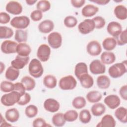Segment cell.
I'll return each instance as SVG.
<instances>
[{
  "label": "cell",
  "instance_id": "cell-39",
  "mask_svg": "<svg viewBox=\"0 0 127 127\" xmlns=\"http://www.w3.org/2000/svg\"><path fill=\"white\" fill-rule=\"evenodd\" d=\"M0 90L3 92H10L14 90V84L8 81H3L0 85Z\"/></svg>",
  "mask_w": 127,
  "mask_h": 127
},
{
  "label": "cell",
  "instance_id": "cell-49",
  "mask_svg": "<svg viewBox=\"0 0 127 127\" xmlns=\"http://www.w3.org/2000/svg\"><path fill=\"white\" fill-rule=\"evenodd\" d=\"M25 88L21 82H16L14 83V90L18 92L20 95H23L25 93Z\"/></svg>",
  "mask_w": 127,
  "mask_h": 127
},
{
  "label": "cell",
  "instance_id": "cell-26",
  "mask_svg": "<svg viewBox=\"0 0 127 127\" xmlns=\"http://www.w3.org/2000/svg\"><path fill=\"white\" fill-rule=\"evenodd\" d=\"M115 116L117 119L122 123L127 122V110L124 107H120L117 108L115 112Z\"/></svg>",
  "mask_w": 127,
  "mask_h": 127
},
{
  "label": "cell",
  "instance_id": "cell-38",
  "mask_svg": "<svg viewBox=\"0 0 127 127\" xmlns=\"http://www.w3.org/2000/svg\"><path fill=\"white\" fill-rule=\"evenodd\" d=\"M91 118L90 113L88 110H82L79 113V119L80 121L83 124H87L89 123L91 121Z\"/></svg>",
  "mask_w": 127,
  "mask_h": 127
},
{
  "label": "cell",
  "instance_id": "cell-32",
  "mask_svg": "<svg viewBox=\"0 0 127 127\" xmlns=\"http://www.w3.org/2000/svg\"><path fill=\"white\" fill-rule=\"evenodd\" d=\"M44 85L48 88H54L57 83V80L56 77L51 74L46 75L43 79Z\"/></svg>",
  "mask_w": 127,
  "mask_h": 127
},
{
  "label": "cell",
  "instance_id": "cell-13",
  "mask_svg": "<svg viewBox=\"0 0 127 127\" xmlns=\"http://www.w3.org/2000/svg\"><path fill=\"white\" fill-rule=\"evenodd\" d=\"M104 103L111 109H115L118 107L121 103V100L117 95L111 94L106 96L104 100Z\"/></svg>",
  "mask_w": 127,
  "mask_h": 127
},
{
  "label": "cell",
  "instance_id": "cell-46",
  "mask_svg": "<svg viewBox=\"0 0 127 127\" xmlns=\"http://www.w3.org/2000/svg\"><path fill=\"white\" fill-rule=\"evenodd\" d=\"M31 100V96L30 95L25 92L24 94L20 96L19 100L17 102V104L19 105L24 106L28 103Z\"/></svg>",
  "mask_w": 127,
  "mask_h": 127
},
{
  "label": "cell",
  "instance_id": "cell-42",
  "mask_svg": "<svg viewBox=\"0 0 127 127\" xmlns=\"http://www.w3.org/2000/svg\"><path fill=\"white\" fill-rule=\"evenodd\" d=\"M36 8L42 12H46L50 9L51 3L48 0H41L37 2Z\"/></svg>",
  "mask_w": 127,
  "mask_h": 127
},
{
  "label": "cell",
  "instance_id": "cell-1",
  "mask_svg": "<svg viewBox=\"0 0 127 127\" xmlns=\"http://www.w3.org/2000/svg\"><path fill=\"white\" fill-rule=\"evenodd\" d=\"M127 72V61L114 64L108 69L109 75L113 78L121 77Z\"/></svg>",
  "mask_w": 127,
  "mask_h": 127
},
{
  "label": "cell",
  "instance_id": "cell-30",
  "mask_svg": "<svg viewBox=\"0 0 127 127\" xmlns=\"http://www.w3.org/2000/svg\"><path fill=\"white\" fill-rule=\"evenodd\" d=\"M86 97L89 102L91 103H95L99 102L101 100L102 95L99 91L93 90L89 92L87 94Z\"/></svg>",
  "mask_w": 127,
  "mask_h": 127
},
{
  "label": "cell",
  "instance_id": "cell-6",
  "mask_svg": "<svg viewBox=\"0 0 127 127\" xmlns=\"http://www.w3.org/2000/svg\"><path fill=\"white\" fill-rule=\"evenodd\" d=\"M95 27V24L92 19H86L81 22L78 25V29L79 32L85 35L93 31Z\"/></svg>",
  "mask_w": 127,
  "mask_h": 127
},
{
  "label": "cell",
  "instance_id": "cell-5",
  "mask_svg": "<svg viewBox=\"0 0 127 127\" xmlns=\"http://www.w3.org/2000/svg\"><path fill=\"white\" fill-rule=\"evenodd\" d=\"M10 24L13 27L18 29H25L30 24V19L26 16H16L11 20Z\"/></svg>",
  "mask_w": 127,
  "mask_h": 127
},
{
  "label": "cell",
  "instance_id": "cell-25",
  "mask_svg": "<svg viewBox=\"0 0 127 127\" xmlns=\"http://www.w3.org/2000/svg\"><path fill=\"white\" fill-rule=\"evenodd\" d=\"M101 62L106 64H110L116 61L115 54L111 52H104L101 55Z\"/></svg>",
  "mask_w": 127,
  "mask_h": 127
},
{
  "label": "cell",
  "instance_id": "cell-16",
  "mask_svg": "<svg viewBox=\"0 0 127 127\" xmlns=\"http://www.w3.org/2000/svg\"><path fill=\"white\" fill-rule=\"evenodd\" d=\"M107 31L110 35L114 37H116L122 32V27L119 22L112 21L108 24Z\"/></svg>",
  "mask_w": 127,
  "mask_h": 127
},
{
  "label": "cell",
  "instance_id": "cell-20",
  "mask_svg": "<svg viewBox=\"0 0 127 127\" xmlns=\"http://www.w3.org/2000/svg\"><path fill=\"white\" fill-rule=\"evenodd\" d=\"M5 118L8 122L15 123L19 118V113L16 108L9 109L5 113Z\"/></svg>",
  "mask_w": 127,
  "mask_h": 127
},
{
  "label": "cell",
  "instance_id": "cell-50",
  "mask_svg": "<svg viewBox=\"0 0 127 127\" xmlns=\"http://www.w3.org/2000/svg\"><path fill=\"white\" fill-rule=\"evenodd\" d=\"M10 17L9 15L4 12L0 13V23L1 24H6L9 22Z\"/></svg>",
  "mask_w": 127,
  "mask_h": 127
},
{
  "label": "cell",
  "instance_id": "cell-34",
  "mask_svg": "<svg viewBox=\"0 0 127 127\" xmlns=\"http://www.w3.org/2000/svg\"><path fill=\"white\" fill-rule=\"evenodd\" d=\"M52 123L56 127H63L65 124V120L64 114L62 113H58L54 115L52 119Z\"/></svg>",
  "mask_w": 127,
  "mask_h": 127
},
{
  "label": "cell",
  "instance_id": "cell-53",
  "mask_svg": "<svg viewBox=\"0 0 127 127\" xmlns=\"http://www.w3.org/2000/svg\"><path fill=\"white\" fill-rule=\"evenodd\" d=\"M89 1L102 5H106L110 2L109 0H89Z\"/></svg>",
  "mask_w": 127,
  "mask_h": 127
},
{
  "label": "cell",
  "instance_id": "cell-3",
  "mask_svg": "<svg viewBox=\"0 0 127 127\" xmlns=\"http://www.w3.org/2000/svg\"><path fill=\"white\" fill-rule=\"evenodd\" d=\"M20 96L18 92L13 91L1 96L0 99L1 103L5 106H12L18 102Z\"/></svg>",
  "mask_w": 127,
  "mask_h": 127
},
{
  "label": "cell",
  "instance_id": "cell-44",
  "mask_svg": "<svg viewBox=\"0 0 127 127\" xmlns=\"http://www.w3.org/2000/svg\"><path fill=\"white\" fill-rule=\"evenodd\" d=\"M64 22V24L66 27L68 28H73L76 25L77 20L75 17L69 15L65 17Z\"/></svg>",
  "mask_w": 127,
  "mask_h": 127
},
{
  "label": "cell",
  "instance_id": "cell-31",
  "mask_svg": "<svg viewBox=\"0 0 127 127\" xmlns=\"http://www.w3.org/2000/svg\"><path fill=\"white\" fill-rule=\"evenodd\" d=\"M102 46L105 50L110 51L116 48L117 46V42L114 38L108 37L103 40Z\"/></svg>",
  "mask_w": 127,
  "mask_h": 127
},
{
  "label": "cell",
  "instance_id": "cell-33",
  "mask_svg": "<svg viewBox=\"0 0 127 127\" xmlns=\"http://www.w3.org/2000/svg\"><path fill=\"white\" fill-rule=\"evenodd\" d=\"M21 82L24 86L26 91H31L33 90L36 85L34 79L29 76H25L22 77L21 80Z\"/></svg>",
  "mask_w": 127,
  "mask_h": 127
},
{
  "label": "cell",
  "instance_id": "cell-43",
  "mask_svg": "<svg viewBox=\"0 0 127 127\" xmlns=\"http://www.w3.org/2000/svg\"><path fill=\"white\" fill-rule=\"evenodd\" d=\"M77 112L74 110H68L64 114V118L66 121L72 122L75 121L78 118Z\"/></svg>",
  "mask_w": 127,
  "mask_h": 127
},
{
  "label": "cell",
  "instance_id": "cell-15",
  "mask_svg": "<svg viewBox=\"0 0 127 127\" xmlns=\"http://www.w3.org/2000/svg\"><path fill=\"white\" fill-rule=\"evenodd\" d=\"M44 108L48 112L55 113L59 110L60 105L56 99L48 98L44 103Z\"/></svg>",
  "mask_w": 127,
  "mask_h": 127
},
{
  "label": "cell",
  "instance_id": "cell-48",
  "mask_svg": "<svg viewBox=\"0 0 127 127\" xmlns=\"http://www.w3.org/2000/svg\"><path fill=\"white\" fill-rule=\"evenodd\" d=\"M30 17L34 21H38L43 17L42 12L39 10H35L30 14Z\"/></svg>",
  "mask_w": 127,
  "mask_h": 127
},
{
  "label": "cell",
  "instance_id": "cell-14",
  "mask_svg": "<svg viewBox=\"0 0 127 127\" xmlns=\"http://www.w3.org/2000/svg\"><path fill=\"white\" fill-rule=\"evenodd\" d=\"M29 61V57H22L17 55L15 59L11 62V65L14 68L19 70L22 69L27 65Z\"/></svg>",
  "mask_w": 127,
  "mask_h": 127
},
{
  "label": "cell",
  "instance_id": "cell-37",
  "mask_svg": "<svg viewBox=\"0 0 127 127\" xmlns=\"http://www.w3.org/2000/svg\"><path fill=\"white\" fill-rule=\"evenodd\" d=\"M86 104V100L82 96H78L75 97L72 102V106L77 109H80L84 107Z\"/></svg>",
  "mask_w": 127,
  "mask_h": 127
},
{
  "label": "cell",
  "instance_id": "cell-35",
  "mask_svg": "<svg viewBox=\"0 0 127 127\" xmlns=\"http://www.w3.org/2000/svg\"><path fill=\"white\" fill-rule=\"evenodd\" d=\"M15 40L18 43H25L27 40V32L26 30L17 29L15 31Z\"/></svg>",
  "mask_w": 127,
  "mask_h": 127
},
{
  "label": "cell",
  "instance_id": "cell-21",
  "mask_svg": "<svg viewBox=\"0 0 127 127\" xmlns=\"http://www.w3.org/2000/svg\"><path fill=\"white\" fill-rule=\"evenodd\" d=\"M31 52L30 46L25 43H20L17 45L16 53L22 57H28Z\"/></svg>",
  "mask_w": 127,
  "mask_h": 127
},
{
  "label": "cell",
  "instance_id": "cell-24",
  "mask_svg": "<svg viewBox=\"0 0 127 127\" xmlns=\"http://www.w3.org/2000/svg\"><path fill=\"white\" fill-rule=\"evenodd\" d=\"M97 85L98 87L102 89L108 88L111 84L110 79L105 75L99 76L97 78Z\"/></svg>",
  "mask_w": 127,
  "mask_h": 127
},
{
  "label": "cell",
  "instance_id": "cell-47",
  "mask_svg": "<svg viewBox=\"0 0 127 127\" xmlns=\"http://www.w3.org/2000/svg\"><path fill=\"white\" fill-rule=\"evenodd\" d=\"M33 127H46L48 126H50L48 125L46 121L42 118H37L35 119L33 122Z\"/></svg>",
  "mask_w": 127,
  "mask_h": 127
},
{
  "label": "cell",
  "instance_id": "cell-19",
  "mask_svg": "<svg viewBox=\"0 0 127 127\" xmlns=\"http://www.w3.org/2000/svg\"><path fill=\"white\" fill-rule=\"evenodd\" d=\"M99 11V8L93 4H87L81 10L82 15L85 17H91L95 15Z\"/></svg>",
  "mask_w": 127,
  "mask_h": 127
},
{
  "label": "cell",
  "instance_id": "cell-27",
  "mask_svg": "<svg viewBox=\"0 0 127 127\" xmlns=\"http://www.w3.org/2000/svg\"><path fill=\"white\" fill-rule=\"evenodd\" d=\"M92 114L93 116L98 117L102 115L106 111L105 105L101 103H95L91 108Z\"/></svg>",
  "mask_w": 127,
  "mask_h": 127
},
{
  "label": "cell",
  "instance_id": "cell-11",
  "mask_svg": "<svg viewBox=\"0 0 127 127\" xmlns=\"http://www.w3.org/2000/svg\"><path fill=\"white\" fill-rule=\"evenodd\" d=\"M86 51L90 56H97L101 53L102 47L100 44L97 41L93 40L87 44Z\"/></svg>",
  "mask_w": 127,
  "mask_h": 127
},
{
  "label": "cell",
  "instance_id": "cell-40",
  "mask_svg": "<svg viewBox=\"0 0 127 127\" xmlns=\"http://www.w3.org/2000/svg\"><path fill=\"white\" fill-rule=\"evenodd\" d=\"M127 32L126 29L122 31V32L115 38L117 42V45L119 46H123L126 45L127 43Z\"/></svg>",
  "mask_w": 127,
  "mask_h": 127
},
{
  "label": "cell",
  "instance_id": "cell-52",
  "mask_svg": "<svg viewBox=\"0 0 127 127\" xmlns=\"http://www.w3.org/2000/svg\"><path fill=\"white\" fill-rule=\"evenodd\" d=\"M127 88L126 85H125L121 87L119 90V93L121 97L125 100H127Z\"/></svg>",
  "mask_w": 127,
  "mask_h": 127
},
{
  "label": "cell",
  "instance_id": "cell-8",
  "mask_svg": "<svg viewBox=\"0 0 127 127\" xmlns=\"http://www.w3.org/2000/svg\"><path fill=\"white\" fill-rule=\"evenodd\" d=\"M51 55L50 47L45 44L41 45L37 52V56L40 61L46 62L48 61Z\"/></svg>",
  "mask_w": 127,
  "mask_h": 127
},
{
  "label": "cell",
  "instance_id": "cell-29",
  "mask_svg": "<svg viewBox=\"0 0 127 127\" xmlns=\"http://www.w3.org/2000/svg\"><path fill=\"white\" fill-rule=\"evenodd\" d=\"M88 73L87 65L85 63L80 62L76 64L74 69V74L76 77L79 78L83 74Z\"/></svg>",
  "mask_w": 127,
  "mask_h": 127
},
{
  "label": "cell",
  "instance_id": "cell-10",
  "mask_svg": "<svg viewBox=\"0 0 127 127\" xmlns=\"http://www.w3.org/2000/svg\"><path fill=\"white\" fill-rule=\"evenodd\" d=\"M17 45L16 42L11 40H5L1 44L0 50L4 54H14L16 53Z\"/></svg>",
  "mask_w": 127,
  "mask_h": 127
},
{
  "label": "cell",
  "instance_id": "cell-12",
  "mask_svg": "<svg viewBox=\"0 0 127 127\" xmlns=\"http://www.w3.org/2000/svg\"><path fill=\"white\" fill-rule=\"evenodd\" d=\"M5 9L9 13L13 15H18L22 11V6L18 1L12 0L6 4Z\"/></svg>",
  "mask_w": 127,
  "mask_h": 127
},
{
  "label": "cell",
  "instance_id": "cell-28",
  "mask_svg": "<svg viewBox=\"0 0 127 127\" xmlns=\"http://www.w3.org/2000/svg\"><path fill=\"white\" fill-rule=\"evenodd\" d=\"M19 70L13 67L12 66H9L5 73V78L9 81H13L16 80L19 76Z\"/></svg>",
  "mask_w": 127,
  "mask_h": 127
},
{
  "label": "cell",
  "instance_id": "cell-56",
  "mask_svg": "<svg viewBox=\"0 0 127 127\" xmlns=\"http://www.w3.org/2000/svg\"><path fill=\"white\" fill-rule=\"evenodd\" d=\"M0 73H2L3 71L4 70V69L5 68V65H4V64L1 62H0Z\"/></svg>",
  "mask_w": 127,
  "mask_h": 127
},
{
  "label": "cell",
  "instance_id": "cell-18",
  "mask_svg": "<svg viewBox=\"0 0 127 127\" xmlns=\"http://www.w3.org/2000/svg\"><path fill=\"white\" fill-rule=\"evenodd\" d=\"M38 28L40 32L48 33L54 29V24L52 20L46 19L40 22L38 25Z\"/></svg>",
  "mask_w": 127,
  "mask_h": 127
},
{
  "label": "cell",
  "instance_id": "cell-22",
  "mask_svg": "<svg viewBox=\"0 0 127 127\" xmlns=\"http://www.w3.org/2000/svg\"><path fill=\"white\" fill-rule=\"evenodd\" d=\"M81 86L84 88H90L94 84L93 77L88 73L82 75L78 79Z\"/></svg>",
  "mask_w": 127,
  "mask_h": 127
},
{
  "label": "cell",
  "instance_id": "cell-7",
  "mask_svg": "<svg viewBox=\"0 0 127 127\" xmlns=\"http://www.w3.org/2000/svg\"><path fill=\"white\" fill-rule=\"evenodd\" d=\"M48 42L52 48L55 49L59 48L62 44L61 34L57 32H52L48 36Z\"/></svg>",
  "mask_w": 127,
  "mask_h": 127
},
{
  "label": "cell",
  "instance_id": "cell-54",
  "mask_svg": "<svg viewBox=\"0 0 127 127\" xmlns=\"http://www.w3.org/2000/svg\"><path fill=\"white\" fill-rule=\"evenodd\" d=\"M0 127H10L11 126V125L8 124L6 121L4 120V119L3 118L2 115L1 114V121H0Z\"/></svg>",
  "mask_w": 127,
  "mask_h": 127
},
{
  "label": "cell",
  "instance_id": "cell-23",
  "mask_svg": "<svg viewBox=\"0 0 127 127\" xmlns=\"http://www.w3.org/2000/svg\"><path fill=\"white\" fill-rule=\"evenodd\" d=\"M114 13L116 17L120 20H125L127 18V9L123 5H118L114 9Z\"/></svg>",
  "mask_w": 127,
  "mask_h": 127
},
{
  "label": "cell",
  "instance_id": "cell-51",
  "mask_svg": "<svg viewBox=\"0 0 127 127\" xmlns=\"http://www.w3.org/2000/svg\"><path fill=\"white\" fill-rule=\"evenodd\" d=\"M72 6L75 8H80L85 3V0H71L70 1Z\"/></svg>",
  "mask_w": 127,
  "mask_h": 127
},
{
  "label": "cell",
  "instance_id": "cell-36",
  "mask_svg": "<svg viewBox=\"0 0 127 127\" xmlns=\"http://www.w3.org/2000/svg\"><path fill=\"white\" fill-rule=\"evenodd\" d=\"M13 35V30L7 26H0V38L8 39Z\"/></svg>",
  "mask_w": 127,
  "mask_h": 127
},
{
  "label": "cell",
  "instance_id": "cell-45",
  "mask_svg": "<svg viewBox=\"0 0 127 127\" xmlns=\"http://www.w3.org/2000/svg\"><path fill=\"white\" fill-rule=\"evenodd\" d=\"M92 20L95 24V27L96 29H101L105 25V20L102 17L98 16L94 17Z\"/></svg>",
  "mask_w": 127,
  "mask_h": 127
},
{
  "label": "cell",
  "instance_id": "cell-9",
  "mask_svg": "<svg viewBox=\"0 0 127 127\" xmlns=\"http://www.w3.org/2000/svg\"><path fill=\"white\" fill-rule=\"evenodd\" d=\"M89 69L90 72L93 74H103L105 72L106 66L100 60H95L90 64Z\"/></svg>",
  "mask_w": 127,
  "mask_h": 127
},
{
  "label": "cell",
  "instance_id": "cell-17",
  "mask_svg": "<svg viewBox=\"0 0 127 127\" xmlns=\"http://www.w3.org/2000/svg\"><path fill=\"white\" fill-rule=\"evenodd\" d=\"M116 126V121L112 116L109 114L105 115L97 125V127H114Z\"/></svg>",
  "mask_w": 127,
  "mask_h": 127
},
{
  "label": "cell",
  "instance_id": "cell-55",
  "mask_svg": "<svg viewBox=\"0 0 127 127\" xmlns=\"http://www.w3.org/2000/svg\"><path fill=\"white\" fill-rule=\"evenodd\" d=\"M25 1L28 5H32L37 2V0H26Z\"/></svg>",
  "mask_w": 127,
  "mask_h": 127
},
{
  "label": "cell",
  "instance_id": "cell-41",
  "mask_svg": "<svg viewBox=\"0 0 127 127\" xmlns=\"http://www.w3.org/2000/svg\"><path fill=\"white\" fill-rule=\"evenodd\" d=\"M38 110L37 107L34 105H30L26 107L25 110L26 116L29 118H34L38 114Z\"/></svg>",
  "mask_w": 127,
  "mask_h": 127
},
{
  "label": "cell",
  "instance_id": "cell-2",
  "mask_svg": "<svg viewBox=\"0 0 127 127\" xmlns=\"http://www.w3.org/2000/svg\"><path fill=\"white\" fill-rule=\"evenodd\" d=\"M29 74L34 78L41 77L44 72V68L40 61L36 59H32L28 66Z\"/></svg>",
  "mask_w": 127,
  "mask_h": 127
},
{
  "label": "cell",
  "instance_id": "cell-4",
  "mask_svg": "<svg viewBox=\"0 0 127 127\" xmlns=\"http://www.w3.org/2000/svg\"><path fill=\"white\" fill-rule=\"evenodd\" d=\"M77 85L75 78L70 75L62 77L59 81V87L63 90H70L74 89Z\"/></svg>",
  "mask_w": 127,
  "mask_h": 127
}]
</instances>
